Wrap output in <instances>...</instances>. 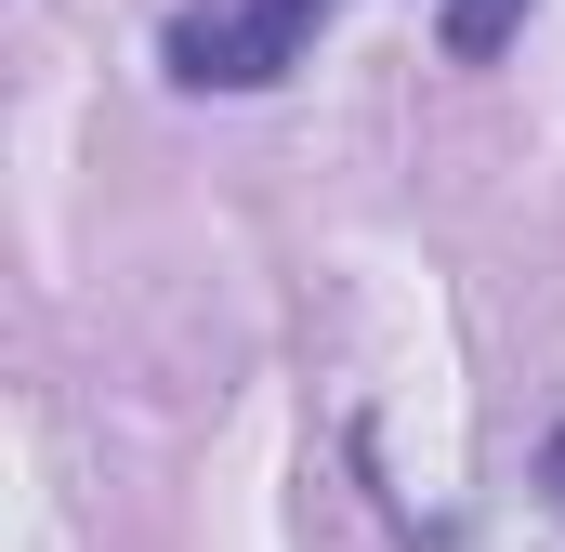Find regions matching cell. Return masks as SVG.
Instances as JSON below:
<instances>
[{"label": "cell", "mask_w": 565, "mask_h": 552, "mask_svg": "<svg viewBox=\"0 0 565 552\" xmlns=\"http://www.w3.org/2000/svg\"><path fill=\"white\" fill-rule=\"evenodd\" d=\"M329 13H342V0H184V13L158 26V66H171L184 93H277L289 66L316 53Z\"/></svg>", "instance_id": "obj_1"}, {"label": "cell", "mask_w": 565, "mask_h": 552, "mask_svg": "<svg viewBox=\"0 0 565 552\" xmlns=\"http://www.w3.org/2000/svg\"><path fill=\"white\" fill-rule=\"evenodd\" d=\"M526 40V0H447V53L460 66H487V53H513Z\"/></svg>", "instance_id": "obj_2"}, {"label": "cell", "mask_w": 565, "mask_h": 552, "mask_svg": "<svg viewBox=\"0 0 565 552\" xmlns=\"http://www.w3.org/2000/svg\"><path fill=\"white\" fill-rule=\"evenodd\" d=\"M540 474H553V500H565V434H553V447H540Z\"/></svg>", "instance_id": "obj_3"}]
</instances>
